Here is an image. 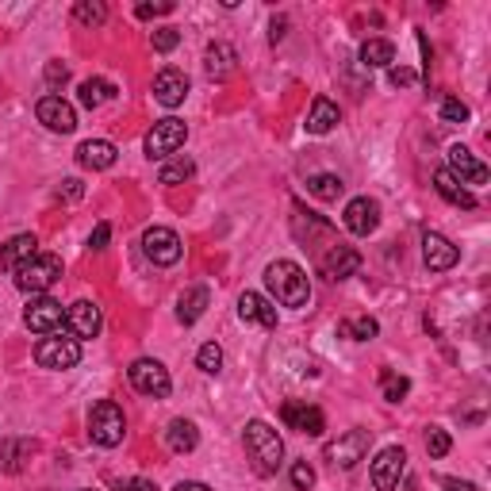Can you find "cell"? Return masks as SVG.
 Instances as JSON below:
<instances>
[{
    "label": "cell",
    "instance_id": "6da1fadb",
    "mask_svg": "<svg viewBox=\"0 0 491 491\" xmlns=\"http://www.w3.org/2000/svg\"><path fill=\"white\" fill-rule=\"evenodd\" d=\"M265 288L281 307H307V300H312V281L296 261H269Z\"/></svg>",
    "mask_w": 491,
    "mask_h": 491
},
{
    "label": "cell",
    "instance_id": "7a4b0ae2",
    "mask_svg": "<svg viewBox=\"0 0 491 491\" xmlns=\"http://www.w3.org/2000/svg\"><path fill=\"white\" fill-rule=\"evenodd\" d=\"M246 453L261 476H272L284 461V442L265 418H253V423H246Z\"/></svg>",
    "mask_w": 491,
    "mask_h": 491
},
{
    "label": "cell",
    "instance_id": "3957f363",
    "mask_svg": "<svg viewBox=\"0 0 491 491\" xmlns=\"http://www.w3.org/2000/svg\"><path fill=\"white\" fill-rule=\"evenodd\" d=\"M62 281V258L58 253H35L27 265L15 269V288L31 296H46L54 284Z\"/></svg>",
    "mask_w": 491,
    "mask_h": 491
},
{
    "label": "cell",
    "instance_id": "277c9868",
    "mask_svg": "<svg viewBox=\"0 0 491 491\" xmlns=\"http://www.w3.org/2000/svg\"><path fill=\"white\" fill-rule=\"evenodd\" d=\"M123 434H127L123 407L116 404V399H100V404L93 407V414H88V438H93V445L116 449L123 442Z\"/></svg>",
    "mask_w": 491,
    "mask_h": 491
},
{
    "label": "cell",
    "instance_id": "5b68a950",
    "mask_svg": "<svg viewBox=\"0 0 491 491\" xmlns=\"http://www.w3.org/2000/svg\"><path fill=\"white\" fill-rule=\"evenodd\" d=\"M185 138H189V123L185 119H177V116L158 119L154 131L147 135V158L150 161H166V158H173L180 147H185Z\"/></svg>",
    "mask_w": 491,
    "mask_h": 491
},
{
    "label": "cell",
    "instance_id": "8992f818",
    "mask_svg": "<svg viewBox=\"0 0 491 491\" xmlns=\"http://www.w3.org/2000/svg\"><path fill=\"white\" fill-rule=\"evenodd\" d=\"M127 380H131V388L150 395V399H166L173 392V380H169V369L161 365L154 357H138L131 369H127Z\"/></svg>",
    "mask_w": 491,
    "mask_h": 491
},
{
    "label": "cell",
    "instance_id": "52a82bcc",
    "mask_svg": "<svg viewBox=\"0 0 491 491\" xmlns=\"http://www.w3.org/2000/svg\"><path fill=\"white\" fill-rule=\"evenodd\" d=\"M24 326L31 334H43V338L58 334L66 326V307L58 300H50V296H31L27 312H24Z\"/></svg>",
    "mask_w": 491,
    "mask_h": 491
},
{
    "label": "cell",
    "instance_id": "ba28073f",
    "mask_svg": "<svg viewBox=\"0 0 491 491\" xmlns=\"http://www.w3.org/2000/svg\"><path fill=\"white\" fill-rule=\"evenodd\" d=\"M35 361H39L43 369H54V373L74 369L77 361H81V342H77V338L50 334V338H43L39 345H35Z\"/></svg>",
    "mask_w": 491,
    "mask_h": 491
},
{
    "label": "cell",
    "instance_id": "9c48e42d",
    "mask_svg": "<svg viewBox=\"0 0 491 491\" xmlns=\"http://www.w3.org/2000/svg\"><path fill=\"white\" fill-rule=\"evenodd\" d=\"M365 453H369V430H350V434H342L338 442L326 445L322 457L334 468H353L357 461H365Z\"/></svg>",
    "mask_w": 491,
    "mask_h": 491
},
{
    "label": "cell",
    "instance_id": "30bf717a",
    "mask_svg": "<svg viewBox=\"0 0 491 491\" xmlns=\"http://www.w3.org/2000/svg\"><path fill=\"white\" fill-rule=\"evenodd\" d=\"M142 253H147L154 265H177L180 253H185V246H180L177 230H169V227H150L147 234H142Z\"/></svg>",
    "mask_w": 491,
    "mask_h": 491
},
{
    "label": "cell",
    "instance_id": "8fae6325",
    "mask_svg": "<svg viewBox=\"0 0 491 491\" xmlns=\"http://www.w3.org/2000/svg\"><path fill=\"white\" fill-rule=\"evenodd\" d=\"M404 472H407V453L404 449H399V445L380 449L376 461H373V487L376 491H395Z\"/></svg>",
    "mask_w": 491,
    "mask_h": 491
},
{
    "label": "cell",
    "instance_id": "7c38bea8",
    "mask_svg": "<svg viewBox=\"0 0 491 491\" xmlns=\"http://www.w3.org/2000/svg\"><path fill=\"white\" fill-rule=\"evenodd\" d=\"M35 116H39V123L46 127V131H54V135H69L77 127V112H74V104L69 100H62V97H43L39 100V107H35Z\"/></svg>",
    "mask_w": 491,
    "mask_h": 491
},
{
    "label": "cell",
    "instance_id": "4fadbf2b",
    "mask_svg": "<svg viewBox=\"0 0 491 491\" xmlns=\"http://www.w3.org/2000/svg\"><path fill=\"white\" fill-rule=\"evenodd\" d=\"M66 326H69V334H74L77 342H85V338H97L100 334L104 315H100V307L93 300H77V303L66 307Z\"/></svg>",
    "mask_w": 491,
    "mask_h": 491
},
{
    "label": "cell",
    "instance_id": "5bb4252c",
    "mask_svg": "<svg viewBox=\"0 0 491 491\" xmlns=\"http://www.w3.org/2000/svg\"><path fill=\"white\" fill-rule=\"evenodd\" d=\"M281 418H284V426H288V430L307 434V438H319V434L326 430L322 411L312 407V404H296V399H288V404L281 407Z\"/></svg>",
    "mask_w": 491,
    "mask_h": 491
},
{
    "label": "cell",
    "instance_id": "9a60e30c",
    "mask_svg": "<svg viewBox=\"0 0 491 491\" xmlns=\"http://www.w3.org/2000/svg\"><path fill=\"white\" fill-rule=\"evenodd\" d=\"M342 223H345V230H350V234H361V239H365V234H373L380 227V204H376V199H369V196H357V199L345 204Z\"/></svg>",
    "mask_w": 491,
    "mask_h": 491
},
{
    "label": "cell",
    "instance_id": "2e32d148",
    "mask_svg": "<svg viewBox=\"0 0 491 491\" xmlns=\"http://www.w3.org/2000/svg\"><path fill=\"white\" fill-rule=\"evenodd\" d=\"M449 173L461 180V185H487V166L472 154L468 147H449Z\"/></svg>",
    "mask_w": 491,
    "mask_h": 491
},
{
    "label": "cell",
    "instance_id": "e0dca14e",
    "mask_svg": "<svg viewBox=\"0 0 491 491\" xmlns=\"http://www.w3.org/2000/svg\"><path fill=\"white\" fill-rule=\"evenodd\" d=\"M457 258H461V250L453 246L445 234H438V230H426L423 234V261H426V269L445 272V269L457 265Z\"/></svg>",
    "mask_w": 491,
    "mask_h": 491
},
{
    "label": "cell",
    "instance_id": "ac0fdd59",
    "mask_svg": "<svg viewBox=\"0 0 491 491\" xmlns=\"http://www.w3.org/2000/svg\"><path fill=\"white\" fill-rule=\"evenodd\" d=\"M185 97H189V77L177 66H166L154 77V100L161 107H177V104H185Z\"/></svg>",
    "mask_w": 491,
    "mask_h": 491
},
{
    "label": "cell",
    "instance_id": "d6986e66",
    "mask_svg": "<svg viewBox=\"0 0 491 491\" xmlns=\"http://www.w3.org/2000/svg\"><path fill=\"white\" fill-rule=\"evenodd\" d=\"M322 269V277H331V281H345V277H353V272L361 269V253L353 246H345V242H334L331 253L319 261Z\"/></svg>",
    "mask_w": 491,
    "mask_h": 491
},
{
    "label": "cell",
    "instance_id": "ffe728a7",
    "mask_svg": "<svg viewBox=\"0 0 491 491\" xmlns=\"http://www.w3.org/2000/svg\"><path fill=\"white\" fill-rule=\"evenodd\" d=\"M35 253H39V239H35V234H15V239H8L5 246H0V269L15 272L20 265H27Z\"/></svg>",
    "mask_w": 491,
    "mask_h": 491
},
{
    "label": "cell",
    "instance_id": "44dd1931",
    "mask_svg": "<svg viewBox=\"0 0 491 491\" xmlns=\"http://www.w3.org/2000/svg\"><path fill=\"white\" fill-rule=\"evenodd\" d=\"M204 69L211 81H227L234 69H239V50H234L230 43H211L208 54H204Z\"/></svg>",
    "mask_w": 491,
    "mask_h": 491
},
{
    "label": "cell",
    "instance_id": "7402d4cb",
    "mask_svg": "<svg viewBox=\"0 0 491 491\" xmlns=\"http://www.w3.org/2000/svg\"><path fill=\"white\" fill-rule=\"evenodd\" d=\"M239 315H242V322H258V326H265V331L277 326V307H272L265 296H258V292H242L239 296Z\"/></svg>",
    "mask_w": 491,
    "mask_h": 491
},
{
    "label": "cell",
    "instance_id": "603a6c76",
    "mask_svg": "<svg viewBox=\"0 0 491 491\" xmlns=\"http://www.w3.org/2000/svg\"><path fill=\"white\" fill-rule=\"evenodd\" d=\"M434 189H438V196L445 199V204H453V208H465V211H468V208H476V196H472L449 169H438V173H434Z\"/></svg>",
    "mask_w": 491,
    "mask_h": 491
},
{
    "label": "cell",
    "instance_id": "cb8c5ba5",
    "mask_svg": "<svg viewBox=\"0 0 491 491\" xmlns=\"http://www.w3.org/2000/svg\"><path fill=\"white\" fill-rule=\"evenodd\" d=\"M77 161L85 169H112L116 166V147L107 138H88L77 147Z\"/></svg>",
    "mask_w": 491,
    "mask_h": 491
},
{
    "label": "cell",
    "instance_id": "d4e9b609",
    "mask_svg": "<svg viewBox=\"0 0 491 491\" xmlns=\"http://www.w3.org/2000/svg\"><path fill=\"white\" fill-rule=\"evenodd\" d=\"M208 303H211V292H208L204 284H196V288H189V292H180V300H177V319L185 322V326H192V322L204 319Z\"/></svg>",
    "mask_w": 491,
    "mask_h": 491
},
{
    "label": "cell",
    "instance_id": "484cf974",
    "mask_svg": "<svg viewBox=\"0 0 491 491\" xmlns=\"http://www.w3.org/2000/svg\"><path fill=\"white\" fill-rule=\"evenodd\" d=\"M338 123V104L326 100V97H315L312 100V112H307V135H326L331 127Z\"/></svg>",
    "mask_w": 491,
    "mask_h": 491
},
{
    "label": "cell",
    "instance_id": "4316f807",
    "mask_svg": "<svg viewBox=\"0 0 491 491\" xmlns=\"http://www.w3.org/2000/svg\"><path fill=\"white\" fill-rule=\"evenodd\" d=\"M31 453H35V445L31 442H20V438H5L0 442V472H20L27 461H31Z\"/></svg>",
    "mask_w": 491,
    "mask_h": 491
},
{
    "label": "cell",
    "instance_id": "83f0119b",
    "mask_svg": "<svg viewBox=\"0 0 491 491\" xmlns=\"http://www.w3.org/2000/svg\"><path fill=\"white\" fill-rule=\"evenodd\" d=\"M166 442L173 453H192L199 445V430L196 423H189V418H173L169 430H166Z\"/></svg>",
    "mask_w": 491,
    "mask_h": 491
},
{
    "label": "cell",
    "instance_id": "f1b7e54d",
    "mask_svg": "<svg viewBox=\"0 0 491 491\" xmlns=\"http://www.w3.org/2000/svg\"><path fill=\"white\" fill-rule=\"evenodd\" d=\"M392 62H395V46L388 39H369L361 46V66L365 69H392Z\"/></svg>",
    "mask_w": 491,
    "mask_h": 491
},
{
    "label": "cell",
    "instance_id": "f546056e",
    "mask_svg": "<svg viewBox=\"0 0 491 491\" xmlns=\"http://www.w3.org/2000/svg\"><path fill=\"white\" fill-rule=\"evenodd\" d=\"M77 97H81L85 107H100V104H107V100H116V85L104 81V77H88V81H81Z\"/></svg>",
    "mask_w": 491,
    "mask_h": 491
},
{
    "label": "cell",
    "instance_id": "4dcf8cb0",
    "mask_svg": "<svg viewBox=\"0 0 491 491\" xmlns=\"http://www.w3.org/2000/svg\"><path fill=\"white\" fill-rule=\"evenodd\" d=\"M307 192H312L315 199H322V204H334V199L345 192V185H342V177H334V173H315L312 180H307Z\"/></svg>",
    "mask_w": 491,
    "mask_h": 491
},
{
    "label": "cell",
    "instance_id": "1f68e13d",
    "mask_svg": "<svg viewBox=\"0 0 491 491\" xmlns=\"http://www.w3.org/2000/svg\"><path fill=\"white\" fill-rule=\"evenodd\" d=\"M74 20L85 27H100L107 20V5L104 0H77L74 5Z\"/></svg>",
    "mask_w": 491,
    "mask_h": 491
},
{
    "label": "cell",
    "instance_id": "d6a6232c",
    "mask_svg": "<svg viewBox=\"0 0 491 491\" xmlns=\"http://www.w3.org/2000/svg\"><path fill=\"white\" fill-rule=\"evenodd\" d=\"M196 173V166H192V158H173V161H166V166H161V173H158V180L161 185H180V180H189Z\"/></svg>",
    "mask_w": 491,
    "mask_h": 491
},
{
    "label": "cell",
    "instance_id": "836d02e7",
    "mask_svg": "<svg viewBox=\"0 0 491 491\" xmlns=\"http://www.w3.org/2000/svg\"><path fill=\"white\" fill-rule=\"evenodd\" d=\"M380 392H384L388 404H399V399L411 392V380L399 376V373H392V369H384V373H380Z\"/></svg>",
    "mask_w": 491,
    "mask_h": 491
},
{
    "label": "cell",
    "instance_id": "e575fe53",
    "mask_svg": "<svg viewBox=\"0 0 491 491\" xmlns=\"http://www.w3.org/2000/svg\"><path fill=\"white\" fill-rule=\"evenodd\" d=\"M196 365L204 369L208 376H215V373L223 369V350L215 342H204V345H199V353H196Z\"/></svg>",
    "mask_w": 491,
    "mask_h": 491
},
{
    "label": "cell",
    "instance_id": "d590c367",
    "mask_svg": "<svg viewBox=\"0 0 491 491\" xmlns=\"http://www.w3.org/2000/svg\"><path fill=\"white\" fill-rule=\"evenodd\" d=\"M338 331H342V334H350V338H357V342H369V338H376V334H380V322L365 315V319H353V322H342V326H338Z\"/></svg>",
    "mask_w": 491,
    "mask_h": 491
},
{
    "label": "cell",
    "instance_id": "8d00e7d4",
    "mask_svg": "<svg viewBox=\"0 0 491 491\" xmlns=\"http://www.w3.org/2000/svg\"><path fill=\"white\" fill-rule=\"evenodd\" d=\"M449 449H453L449 434H445L442 426H430V430H426V453H430V457H445Z\"/></svg>",
    "mask_w": 491,
    "mask_h": 491
},
{
    "label": "cell",
    "instance_id": "74e56055",
    "mask_svg": "<svg viewBox=\"0 0 491 491\" xmlns=\"http://www.w3.org/2000/svg\"><path fill=\"white\" fill-rule=\"evenodd\" d=\"M442 119L445 123H468V104L457 97H445L442 100Z\"/></svg>",
    "mask_w": 491,
    "mask_h": 491
},
{
    "label": "cell",
    "instance_id": "f35d334b",
    "mask_svg": "<svg viewBox=\"0 0 491 491\" xmlns=\"http://www.w3.org/2000/svg\"><path fill=\"white\" fill-rule=\"evenodd\" d=\"M150 43H154V50H161V54H169L177 43H180V31L177 27H158L154 35H150Z\"/></svg>",
    "mask_w": 491,
    "mask_h": 491
},
{
    "label": "cell",
    "instance_id": "ab89813d",
    "mask_svg": "<svg viewBox=\"0 0 491 491\" xmlns=\"http://www.w3.org/2000/svg\"><path fill=\"white\" fill-rule=\"evenodd\" d=\"M312 484H315V468L307 465V461H296V465H292V487H296V491H307Z\"/></svg>",
    "mask_w": 491,
    "mask_h": 491
},
{
    "label": "cell",
    "instance_id": "60d3db41",
    "mask_svg": "<svg viewBox=\"0 0 491 491\" xmlns=\"http://www.w3.org/2000/svg\"><path fill=\"white\" fill-rule=\"evenodd\" d=\"M388 81L395 85V88H411V85H418V74L411 66H392L388 69Z\"/></svg>",
    "mask_w": 491,
    "mask_h": 491
},
{
    "label": "cell",
    "instance_id": "b9f144b4",
    "mask_svg": "<svg viewBox=\"0 0 491 491\" xmlns=\"http://www.w3.org/2000/svg\"><path fill=\"white\" fill-rule=\"evenodd\" d=\"M173 12V0H158V5H138L135 15L138 20H154V15H169Z\"/></svg>",
    "mask_w": 491,
    "mask_h": 491
},
{
    "label": "cell",
    "instance_id": "7bdbcfd3",
    "mask_svg": "<svg viewBox=\"0 0 491 491\" xmlns=\"http://www.w3.org/2000/svg\"><path fill=\"white\" fill-rule=\"evenodd\" d=\"M66 81H69V66L50 62V66H46V85H50V88H58V85H66Z\"/></svg>",
    "mask_w": 491,
    "mask_h": 491
},
{
    "label": "cell",
    "instance_id": "ee69618b",
    "mask_svg": "<svg viewBox=\"0 0 491 491\" xmlns=\"http://www.w3.org/2000/svg\"><path fill=\"white\" fill-rule=\"evenodd\" d=\"M58 196H66V199H81L85 196V185L77 177H69V180H62V189H58Z\"/></svg>",
    "mask_w": 491,
    "mask_h": 491
},
{
    "label": "cell",
    "instance_id": "f6af8a7d",
    "mask_svg": "<svg viewBox=\"0 0 491 491\" xmlns=\"http://www.w3.org/2000/svg\"><path fill=\"white\" fill-rule=\"evenodd\" d=\"M107 239H112V227H107V223H97V230H93V239H88V246H93V250H104Z\"/></svg>",
    "mask_w": 491,
    "mask_h": 491
},
{
    "label": "cell",
    "instance_id": "bcb514c9",
    "mask_svg": "<svg viewBox=\"0 0 491 491\" xmlns=\"http://www.w3.org/2000/svg\"><path fill=\"white\" fill-rule=\"evenodd\" d=\"M445 491H476V484H468V480H457V476H442L438 480Z\"/></svg>",
    "mask_w": 491,
    "mask_h": 491
},
{
    "label": "cell",
    "instance_id": "7dc6e473",
    "mask_svg": "<svg viewBox=\"0 0 491 491\" xmlns=\"http://www.w3.org/2000/svg\"><path fill=\"white\" fill-rule=\"evenodd\" d=\"M119 491H158L150 480H127V484H119Z\"/></svg>",
    "mask_w": 491,
    "mask_h": 491
},
{
    "label": "cell",
    "instance_id": "c3c4849f",
    "mask_svg": "<svg viewBox=\"0 0 491 491\" xmlns=\"http://www.w3.org/2000/svg\"><path fill=\"white\" fill-rule=\"evenodd\" d=\"M173 491H211V487H208V484H199V480H180Z\"/></svg>",
    "mask_w": 491,
    "mask_h": 491
},
{
    "label": "cell",
    "instance_id": "681fc988",
    "mask_svg": "<svg viewBox=\"0 0 491 491\" xmlns=\"http://www.w3.org/2000/svg\"><path fill=\"white\" fill-rule=\"evenodd\" d=\"M284 27H288L284 20H272V31H269V43H281V39H284Z\"/></svg>",
    "mask_w": 491,
    "mask_h": 491
},
{
    "label": "cell",
    "instance_id": "f907efd6",
    "mask_svg": "<svg viewBox=\"0 0 491 491\" xmlns=\"http://www.w3.org/2000/svg\"><path fill=\"white\" fill-rule=\"evenodd\" d=\"M77 491H93V487H77Z\"/></svg>",
    "mask_w": 491,
    "mask_h": 491
}]
</instances>
